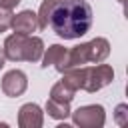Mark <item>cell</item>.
<instances>
[{
	"label": "cell",
	"mask_w": 128,
	"mask_h": 128,
	"mask_svg": "<svg viewBox=\"0 0 128 128\" xmlns=\"http://www.w3.org/2000/svg\"><path fill=\"white\" fill-rule=\"evenodd\" d=\"M38 30H52L62 40H78L92 28V6L86 0H42Z\"/></svg>",
	"instance_id": "6da1fadb"
},
{
	"label": "cell",
	"mask_w": 128,
	"mask_h": 128,
	"mask_svg": "<svg viewBox=\"0 0 128 128\" xmlns=\"http://www.w3.org/2000/svg\"><path fill=\"white\" fill-rule=\"evenodd\" d=\"M4 56L10 62H40L44 54V40L34 34H16L12 32L6 36L4 44Z\"/></svg>",
	"instance_id": "7a4b0ae2"
},
{
	"label": "cell",
	"mask_w": 128,
	"mask_h": 128,
	"mask_svg": "<svg viewBox=\"0 0 128 128\" xmlns=\"http://www.w3.org/2000/svg\"><path fill=\"white\" fill-rule=\"evenodd\" d=\"M114 80V68L110 64H92V66H84V84H82V90L94 94L98 90H102L104 86L112 84Z\"/></svg>",
	"instance_id": "3957f363"
},
{
	"label": "cell",
	"mask_w": 128,
	"mask_h": 128,
	"mask_svg": "<svg viewBox=\"0 0 128 128\" xmlns=\"http://www.w3.org/2000/svg\"><path fill=\"white\" fill-rule=\"evenodd\" d=\"M72 124L80 128H102L106 124V110L102 104H86L70 112Z\"/></svg>",
	"instance_id": "277c9868"
},
{
	"label": "cell",
	"mask_w": 128,
	"mask_h": 128,
	"mask_svg": "<svg viewBox=\"0 0 128 128\" xmlns=\"http://www.w3.org/2000/svg\"><path fill=\"white\" fill-rule=\"evenodd\" d=\"M0 88H2V92H4L8 98H18V96H22V94L26 92V88H28V76H26L22 70H18V68L8 70V72L2 76Z\"/></svg>",
	"instance_id": "5b68a950"
},
{
	"label": "cell",
	"mask_w": 128,
	"mask_h": 128,
	"mask_svg": "<svg viewBox=\"0 0 128 128\" xmlns=\"http://www.w3.org/2000/svg\"><path fill=\"white\" fill-rule=\"evenodd\" d=\"M44 110L36 102H26L18 110V126L20 128H42Z\"/></svg>",
	"instance_id": "8992f818"
},
{
	"label": "cell",
	"mask_w": 128,
	"mask_h": 128,
	"mask_svg": "<svg viewBox=\"0 0 128 128\" xmlns=\"http://www.w3.org/2000/svg\"><path fill=\"white\" fill-rule=\"evenodd\" d=\"M66 56H68V48L62 46V44H52L48 46V50L44 48V54L40 58V66L42 68H48V66H54L60 74L66 70Z\"/></svg>",
	"instance_id": "52a82bcc"
},
{
	"label": "cell",
	"mask_w": 128,
	"mask_h": 128,
	"mask_svg": "<svg viewBox=\"0 0 128 128\" xmlns=\"http://www.w3.org/2000/svg\"><path fill=\"white\" fill-rule=\"evenodd\" d=\"M10 28L16 34H34L38 30V16H36V12H32V10H20L18 14L12 16Z\"/></svg>",
	"instance_id": "ba28073f"
},
{
	"label": "cell",
	"mask_w": 128,
	"mask_h": 128,
	"mask_svg": "<svg viewBox=\"0 0 128 128\" xmlns=\"http://www.w3.org/2000/svg\"><path fill=\"white\" fill-rule=\"evenodd\" d=\"M86 48H88V62H90V64L104 62V60L110 56V42H108L104 36L92 38L90 42H86Z\"/></svg>",
	"instance_id": "9c48e42d"
},
{
	"label": "cell",
	"mask_w": 128,
	"mask_h": 128,
	"mask_svg": "<svg viewBox=\"0 0 128 128\" xmlns=\"http://www.w3.org/2000/svg\"><path fill=\"white\" fill-rule=\"evenodd\" d=\"M62 82L72 88L74 92L82 90V84H84V66H74V68H68L62 72Z\"/></svg>",
	"instance_id": "30bf717a"
},
{
	"label": "cell",
	"mask_w": 128,
	"mask_h": 128,
	"mask_svg": "<svg viewBox=\"0 0 128 128\" xmlns=\"http://www.w3.org/2000/svg\"><path fill=\"white\" fill-rule=\"evenodd\" d=\"M44 110H46V112H48V116H50V118H54V120H66V118L70 116V112H72L68 102H58V100H52V98H48V100H46Z\"/></svg>",
	"instance_id": "8fae6325"
},
{
	"label": "cell",
	"mask_w": 128,
	"mask_h": 128,
	"mask_svg": "<svg viewBox=\"0 0 128 128\" xmlns=\"http://www.w3.org/2000/svg\"><path fill=\"white\" fill-rule=\"evenodd\" d=\"M74 96H76V92L72 90V88H68L62 80L60 82H56L52 88H50V98L52 100H58V102H72L74 100Z\"/></svg>",
	"instance_id": "7c38bea8"
},
{
	"label": "cell",
	"mask_w": 128,
	"mask_h": 128,
	"mask_svg": "<svg viewBox=\"0 0 128 128\" xmlns=\"http://www.w3.org/2000/svg\"><path fill=\"white\" fill-rule=\"evenodd\" d=\"M114 120H116V124L118 126H126L128 124V104H118L116 108H114Z\"/></svg>",
	"instance_id": "4fadbf2b"
},
{
	"label": "cell",
	"mask_w": 128,
	"mask_h": 128,
	"mask_svg": "<svg viewBox=\"0 0 128 128\" xmlns=\"http://www.w3.org/2000/svg\"><path fill=\"white\" fill-rule=\"evenodd\" d=\"M12 16H14V12H12V10H8V8H2V6H0V34H2V32H6V30H10Z\"/></svg>",
	"instance_id": "5bb4252c"
},
{
	"label": "cell",
	"mask_w": 128,
	"mask_h": 128,
	"mask_svg": "<svg viewBox=\"0 0 128 128\" xmlns=\"http://www.w3.org/2000/svg\"><path fill=\"white\" fill-rule=\"evenodd\" d=\"M18 4H20V0H0V6L2 8H8V10H14Z\"/></svg>",
	"instance_id": "9a60e30c"
},
{
	"label": "cell",
	"mask_w": 128,
	"mask_h": 128,
	"mask_svg": "<svg viewBox=\"0 0 128 128\" xmlns=\"http://www.w3.org/2000/svg\"><path fill=\"white\" fill-rule=\"evenodd\" d=\"M4 64H6V56H4V48L0 46V70L4 68Z\"/></svg>",
	"instance_id": "2e32d148"
},
{
	"label": "cell",
	"mask_w": 128,
	"mask_h": 128,
	"mask_svg": "<svg viewBox=\"0 0 128 128\" xmlns=\"http://www.w3.org/2000/svg\"><path fill=\"white\" fill-rule=\"evenodd\" d=\"M118 2H124V0H118Z\"/></svg>",
	"instance_id": "e0dca14e"
}]
</instances>
